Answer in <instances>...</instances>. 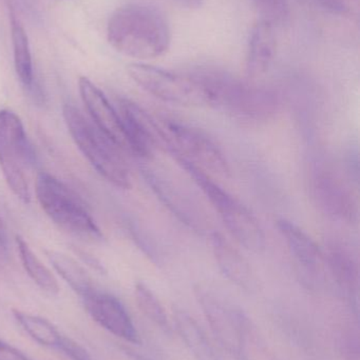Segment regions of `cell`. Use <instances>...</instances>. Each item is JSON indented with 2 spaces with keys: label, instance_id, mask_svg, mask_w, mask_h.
<instances>
[{
  "label": "cell",
  "instance_id": "cell-1",
  "mask_svg": "<svg viewBox=\"0 0 360 360\" xmlns=\"http://www.w3.org/2000/svg\"><path fill=\"white\" fill-rule=\"evenodd\" d=\"M107 38L110 46L120 54L149 60L168 52L171 30L159 8L145 4H128L112 13Z\"/></svg>",
  "mask_w": 360,
  "mask_h": 360
},
{
  "label": "cell",
  "instance_id": "cell-2",
  "mask_svg": "<svg viewBox=\"0 0 360 360\" xmlns=\"http://www.w3.org/2000/svg\"><path fill=\"white\" fill-rule=\"evenodd\" d=\"M192 71L204 86L207 105L236 120L264 122L278 111V98L272 91L252 86L216 68L200 67Z\"/></svg>",
  "mask_w": 360,
  "mask_h": 360
},
{
  "label": "cell",
  "instance_id": "cell-3",
  "mask_svg": "<svg viewBox=\"0 0 360 360\" xmlns=\"http://www.w3.org/2000/svg\"><path fill=\"white\" fill-rule=\"evenodd\" d=\"M63 120L76 147L97 173L118 188H130V171L122 150L74 105L63 107Z\"/></svg>",
  "mask_w": 360,
  "mask_h": 360
},
{
  "label": "cell",
  "instance_id": "cell-4",
  "mask_svg": "<svg viewBox=\"0 0 360 360\" xmlns=\"http://www.w3.org/2000/svg\"><path fill=\"white\" fill-rule=\"evenodd\" d=\"M175 162L200 188L211 207L219 213L228 232L243 248L254 253H260L266 249L263 229L243 203L226 192L204 171L184 160H175Z\"/></svg>",
  "mask_w": 360,
  "mask_h": 360
},
{
  "label": "cell",
  "instance_id": "cell-5",
  "mask_svg": "<svg viewBox=\"0 0 360 360\" xmlns=\"http://www.w3.org/2000/svg\"><path fill=\"white\" fill-rule=\"evenodd\" d=\"M35 193L42 211L57 226L89 241L103 240V233L84 201L63 181L49 173H40Z\"/></svg>",
  "mask_w": 360,
  "mask_h": 360
},
{
  "label": "cell",
  "instance_id": "cell-6",
  "mask_svg": "<svg viewBox=\"0 0 360 360\" xmlns=\"http://www.w3.org/2000/svg\"><path fill=\"white\" fill-rule=\"evenodd\" d=\"M194 294L220 346L238 360H249L255 331L247 315L224 296L205 285H197Z\"/></svg>",
  "mask_w": 360,
  "mask_h": 360
},
{
  "label": "cell",
  "instance_id": "cell-7",
  "mask_svg": "<svg viewBox=\"0 0 360 360\" xmlns=\"http://www.w3.org/2000/svg\"><path fill=\"white\" fill-rule=\"evenodd\" d=\"M163 146L175 160L190 162L211 176L230 177L228 160L209 134L177 120H158Z\"/></svg>",
  "mask_w": 360,
  "mask_h": 360
},
{
  "label": "cell",
  "instance_id": "cell-8",
  "mask_svg": "<svg viewBox=\"0 0 360 360\" xmlns=\"http://www.w3.org/2000/svg\"><path fill=\"white\" fill-rule=\"evenodd\" d=\"M0 169L8 188L21 202H31L33 153L20 117L0 111Z\"/></svg>",
  "mask_w": 360,
  "mask_h": 360
},
{
  "label": "cell",
  "instance_id": "cell-9",
  "mask_svg": "<svg viewBox=\"0 0 360 360\" xmlns=\"http://www.w3.org/2000/svg\"><path fill=\"white\" fill-rule=\"evenodd\" d=\"M127 73L146 92L182 107L207 105L206 93L194 72H175L147 63H130Z\"/></svg>",
  "mask_w": 360,
  "mask_h": 360
},
{
  "label": "cell",
  "instance_id": "cell-10",
  "mask_svg": "<svg viewBox=\"0 0 360 360\" xmlns=\"http://www.w3.org/2000/svg\"><path fill=\"white\" fill-rule=\"evenodd\" d=\"M116 111L129 151L145 160L151 158L163 145L158 120L126 98L118 99Z\"/></svg>",
  "mask_w": 360,
  "mask_h": 360
},
{
  "label": "cell",
  "instance_id": "cell-11",
  "mask_svg": "<svg viewBox=\"0 0 360 360\" xmlns=\"http://www.w3.org/2000/svg\"><path fill=\"white\" fill-rule=\"evenodd\" d=\"M82 302L91 319L106 331L129 344L141 342L132 319L118 298L97 290L82 298Z\"/></svg>",
  "mask_w": 360,
  "mask_h": 360
},
{
  "label": "cell",
  "instance_id": "cell-12",
  "mask_svg": "<svg viewBox=\"0 0 360 360\" xmlns=\"http://www.w3.org/2000/svg\"><path fill=\"white\" fill-rule=\"evenodd\" d=\"M78 89L91 122L120 150H128L116 108L89 78L80 77Z\"/></svg>",
  "mask_w": 360,
  "mask_h": 360
},
{
  "label": "cell",
  "instance_id": "cell-13",
  "mask_svg": "<svg viewBox=\"0 0 360 360\" xmlns=\"http://www.w3.org/2000/svg\"><path fill=\"white\" fill-rule=\"evenodd\" d=\"M211 245L216 262L224 277L237 287L251 291L255 285V278L242 254L220 233L211 235Z\"/></svg>",
  "mask_w": 360,
  "mask_h": 360
},
{
  "label": "cell",
  "instance_id": "cell-14",
  "mask_svg": "<svg viewBox=\"0 0 360 360\" xmlns=\"http://www.w3.org/2000/svg\"><path fill=\"white\" fill-rule=\"evenodd\" d=\"M274 25L260 19L249 34L247 44V73L249 77L263 75L276 55L277 40Z\"/></svg>",
  "mask_w": 360,
  "mask_h": 360
},
{
  "label": "cell",
  "instance_id": "cell-15",
  "mask_svg": "<svg viewBox=\"0 0 360 360\" xmlns=\"http://www.w3.org/2000/svg\"><path fill=\"white\" fill-rule=\"evenodd\" d=\"M277 228L298 266L308 274L319 273L325 257L314 240L299 226L289 220H278Z\"/></svg>",
  "mask_w": 360,
  "mask_h": 360
},
{
  "label": "cell",
  "instance_id": "cell-16",
  "mask_svg": "<svg viewBox=\"0 0 360 360\" xmlns=\"http://www.w3.org/2000/svg\"><path fill=\"white\" fill-rule=\"evenodd\" d=\"M144 176L159 199L170 210L173 215L190 229L201 230L198 210L173 182L150 170L144 171Z\"/></svg>",
  "mask_w": 360,
  "mask_h": 360
},
{
  "label": "cell",
  "instance_id": "cell-17",
  "mask_svg": "<svg viewBox=\"0 0 360 360\" xmlns=\"http://www.w3.org/2000/svg\"><path fill=\"white\" fill-rule=\"evenodd\" d=\"M175 330L196 360H225L194 317L183 310L173 314Z\"/></svg>",
  "mask_w": 360,
  "mask_h": 360
},
{
  "label": "cell",
  "instance_id": "cell-18",
  "mask_svg": "<svg viewBox=\"0 0 360 360\" xmlns=\"http://www.w3.org/2000/svg\"><path fill=\"white\" fill-rule=\"evenodd\" d=\"M327 262L330 271L347 300L357 307L359 302V266L350 253L340 245L328 250Z\"/></svg>",
  "mask_w": 360,
  "mask_h": 360
},
{
  "label": "cell",
  "instance_id": "cell-19",
  "mask_svg": "<svg viewBox=\"0 0 360 360\" xmlns=\"http://www.w3.org/2000/svg\"><path fill=\"white\" fill-rule=\"evenodd\" d=\"M44 253L59 276L82 300L97 291L90 274L71 256L54 250H46Z\"/></svg>",
  "mask_w": 360,
  "mask_h": 360
},
{
  "label": "cell",
  "instance_id": "cell-20",
  "mask_svg": "<svg viewBox=\"0 0 360 360\" xmlns=\"http://www.w3.org/2000/svg\"><path fill=\"white\" fill-rule=\"evenodd\" d=\"M11 36H12L14 67L21 84L29 91L34 88L33 61L29 37L20 20L11 12Z\"/></svg>",
  "mask_w": 360,
  "mask_h": 360
},
{
  "label": "cell",
  "instance_id": "cell-21",
  "mask_svg": "<svg viewBox=\"0 0 360 360\" xmlns=\"http://www.w3.org/2000/svg\"><path fill=\"white\" fill-rule=\"evenodd\" d=\"M315 193L316 198L321 207L330 215H350L352 207L347 191L337 179L329 174H321L315 180Z\"/></svg>",
  "mask_w": 360,
  "mask_h": 360
},
{
  "label": "cell",
  "instance_id": "cell-22",
  "mask_svg": "<svg viewBox=\"0 0 360 360\" xmlns=\"http://www.w3.org/2000/svg\"><path fill=\"white\" fill-rule=\"evenodd\" d=\"M15 241H16L17 251H18L21 264L30 278L42 291L51 295H57L59 293V285L52 272L42 264V260L32 251L31 248L23 237L17 235Z\"/></svg>",
  "mask_w": 360,
  "mask_h": 360
},
{
  "label": "cell",
  "instance_id": "cell-23",
  "mask_svg": "<svg viewBox=\"0 0 360 360\" xmlns=\"http://www.w3.org/2000/svg\"><path fill=\"white\" fill-rule=\"evenodd\" d=\"M13 316L23 331L37 344L58 350L63 335L48 319L19 310H13Z\"/></svg>",
  "mask_w": 360,
  "mask_h": 360
},
{
  "label": "cell",
  "instance_id": "cell-24",
  "mask_svg": "<svg viewBox=\"0 0 360 360\" xmlns=\"http://www.w3.org/2000/svg\"><path fill=\"white\" fill-rule=\"evenodd\" d=\"M135 296L137 307L143 314L165 334L170 335L173 329L168 316L156 294L143 283H137L135 288Z\"/></svg>",
  "mask_w": 360,
  "mask_h": 360
},
{
  "label": "cell",
  "instance_id": "cell-25",
  "mask_svg": "<svg viewBox=\"0 0 360 360\" xmlns=\"http://www.w3.org/2000/svg\"><path fill=\"white\" fill-rule=\"evenodd\" d=\"M261 15L263 20L272 25L283 23L289 17V6L287 0H252Z\"/></svg>",
  "mask_w": 360,
  "mask_h": 360
},
{
  "label": "cell",
  "instance_id": "cell-26",
  "mask_svg": "<svg viewBox=\"0 0 360 360\" xmlns=\"http://www.w3.org/2000/svg\"><path fill=\"white\" fill-rule=\"evenodd\" d=\"M57 351L63 353L70 360H92L88 351L84 347L65 335H63L61 346Z\"/></svg>",
  "mask_w": 360,
  "mask_h": 360
},
{
  "label": "cell",
  "instance_id": "cell-27",
  "mask_svg": "<svg viewBox=\"0 0 360 360\" xmlns=\"http://www.w3.org/2000/svg\"><path fill=\"white\" fill-rule=\"evenodd\" d=\"M340 348L348 360H359V342L353 332H342L340 335Z\"/></svg>",
  "mask_w": 360,
  "mask_h": 360
},
{
  "label": "cell",
  "instance_id": "cell-28",
  "mask_svg": "<svg viewBox=\"0 0 360 360\" xmlns=\"http://www.w3.org/2000/svg\"><path fill=\"white\" fill-rule=\"evenodd\" d=\"M319 6L333 14L347 15L350 13L348 0H315Z\"/></svg>",
  "mask_w": 360,
  "mask_h": 360
},
{
  "label": "cell",
  "instance_id": "cell-29",
  "mask_svg": "<svg viewBox=\"0 0 360 360\" xmlns=\"http://www.w3.org/2000/svg\"><path fill=\"white\" fill-rule=\"evenodd\" d=\"M0 360H31L18 349L0 340Z\"/></svg>",
  "mask_w": 360,
  "mask_h": 360
},
{
  "label": "cell",
  "instance_id": "cell-30",
  "mask_svg": "<svg viewBox=\"0 0 360 360\" xmlns=\"http://www.w3.org/2000/svg\"><path fill=\"white\" fill-rule=\"evenodd\" d=\"M75 253L87 266H90L91 269L97 271V272L101 273V274L105 273V268H104L103 264L94 256L89 254L88 252L82 251V250H76Z\"/></svg>",
  "mask_w": 360,
  "mask_h": 360
},
{
  "label": "cell",
  "instance_id": "cell-31",
  "mask_svg": "<svg viewBox=\"0 0 360 360\" xmlns=\"http://www.w3.org/2000/svg\"><path fill=\"white\" fill-rule=\"evenodd\" d=\"M170 1L181 8H188V10H197L204 4V0H170Z\"/></svg>",
  "mask_w": 360,
  "mask_h": 360
},
{
  "label": "cell",
  "instance_id": "cell-32",
  "mask_svg": "<svg viewBox=\"0 0 360 360\" xmlns=\"http://www.w3.org/2000/svg\"><path fill=\"white\" fill-rule=\"evenodd\" d=\"M127 354H128L133 360H151L147 359V357L143 356V355L137 354V353L135 352H131V351H127Z\"/></svg>",
  "mask_w": 360,
  "mask_h": 360
},
{
  "label": "cell",
  "instance_id": "cell-33",
  "mask_svg": "<svg viewBox=\"0 0 360 360\" xmlns=\"http://www.w3.org/2000/svg\"><path fill=\"white\" fill-rule=\"evenodd\" d=\"M32 360V359H31Z\"/></svg>",
  "mask_w": 360,
  "mask_h": 360
}]
</instances>
